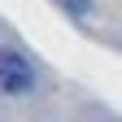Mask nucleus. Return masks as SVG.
I'll list each match as a JSON object with an SVG mask.
<instances>
[{"mask_svg": "<svg viewBox=\"0 0 122 122\" xmlns=\"http://www.w3.org/2000/svg\"><path fill=\"white\" fill-rule=\"evenodd\" d=\"M35 87V70H30V61L13 48H0V92H9V96H18V92H30Z\"/></svg>", "mask_w": 122, "mask_h": 122, "instance_id": "1", "label": "nucleus"}, {"mask_svg": "<svg viewBox=\"0 0 122 122\" xmlns=\"http://www.w3.org/2000/svg\"><path fill=\"white\" fill-rule=\"evenodd\" d=\"M61 9H70V13H87L92 9V0H57Z\"/></svg>", "mask_w": 122, "mask_h": 122, "instance_id": "2", "label": "nucleus"}]
</instances>
